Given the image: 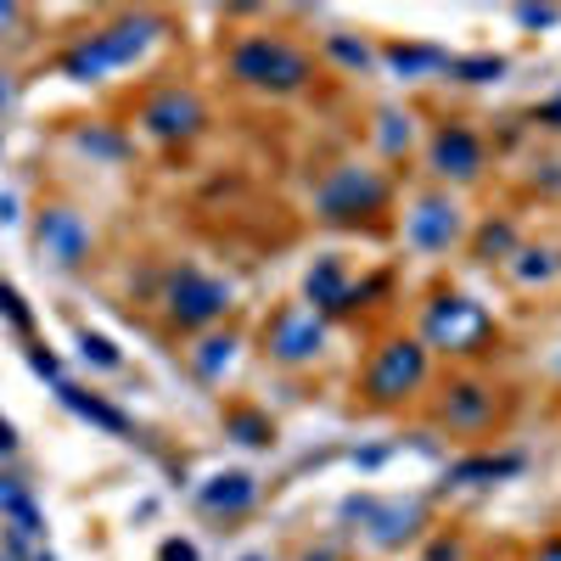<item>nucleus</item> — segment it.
Listing matches in <instances>:
<instances>
[{"label":"nucleus","mask_w":561,"mask_h":561,"mask_svg":"<svg viewBox=\"0 0 561 561\" xmlns=\"http://www.w3.org/2000/svg\"><path fill=\"white\" fill-rule=\"evenodd\" d=\"M158 18H124V23H113V28H102V34H90L84 45H73V51L62 57V73L68 79H79V84H90V79H107L113 68H129L147 45L158 39Z\"/></svg>","instance_id":"nucleus-1"},{"label":"nucleus","mask_w":561,"mask_h":561,"mask_svg":"<svg viewBox=\"0 0 561 561\" xmlns=\"http://www.w3.org/2000/svg\"><path fill=\"white\" fill-rule=\"evenodd\" d=\"M230 73H237L242 84H253V90H304L314 68H309V57L298 51V45L253 34L230 51Z\"/></svg>","instance_id":"nucleus-2"},{"label":"nucleus","mask_w":561,"mask_h":561,"mask_svg":"<svg viewBox=\"0 0 561 561\" xmlns=\"http://www.w3.org/2000/svg\"><path fill=\"white\" fill-rule=\"evenodd\" d=\"M382 197H388V180H382V174H370V169H337V174L314 192V208H320V219L348 225V219L377 214Z\"/></svg>","instance_id":"nucleus-3"},{"label":"nucleus","mask_w":561,"mask_h":561,"mask_svg":"<svg viewBox=\"0 0 561 561\" xmlns=\"http://www.w3.org/2000/svg\"><path fill=\"white\" fill-rule=\"evenodd\" d=\"M421 382H427V348L421 343H388L377 354V365L365 370V393L377 399V404H393V399H410Z\"/></svg>","instance_id":"nucleus-4"},{"label":"nucleus","mask_w":561,"mask_h":561,"mask_svg":"<svg viewBox=\"0 0 561 561\" xmlns=\"http://www.w3.org/2000/svg\"><path fill=\"white\" fill-rule=\"evenodd\" d=\"M225 309H230V287H225V280H214V275H203V270H192V264L169 280V314H174L180 325H208V320H219Z\"/></svg>","instance_id":"nucleus-5"},{"label":"nucleus","mask_w":561,"mask_h":561,"mask_svg":"<svg viewBox=\"0 0 561 561\" xmlns=\"http://www.w3.org/2000/svg\"><path fill=\"white\" fill-rule=\"evenodd\" d=\"M427 337H433L438 348L466 354V348H478V343L489 337V314H483L472 298H438V304L427 309Z\"/></svg>","instance_id":"nucleus-6"},{"label":"nucleus","mask_w":561,"mask_h":561,"mask_svg":"<svg viewBox=\"0 0 561 561\" xmlns=\"http://www.w3.org/2000/svg\"><path fill=\"white\" fill-rule=\"evenodd\" d=\"M320 343H325V325H320L314 309H287V314H275V325H270V354H275L280 365L314 359Z\"/></svg>","instance_id":"nucleus-7"},{"label":"nucleus","mask_w":561,"mask_h":561,"mask_svg":"<svg viewBox=\"0 0 561 561\" xmlns=\"http://www.w3.org/2000/svg\"><path fill=\"white\" fill-rule=\"evenodd\" d=\"M140 124H147V135H158V140L197 135V124H203V102L192 96V90H158V96L140 107Z\"/></svg>","instance_id":"nucleus-8"},{"label":"nucleus","mask_w":561,"mask_h":561,"mask_svg":"<svg viewBox=\"0 0 561 561\" xmlns=\"http://www.w3.org/2000/svg\"><path fill=\"white\" fill-rule=\"evenodd\" d=\"M404 237H410V248H421V253H444V248L460 237V208H455L449 197H421L415 214L404 219Z\"/></svg>","instance_id":"nucleus-9"},{"label":"nucleus","mask_w":561,"mask_h":561,"mask_svg":"<svg viewBox=\"0 0 561 561\" xmlns=\"http://www.w3.org/2000/svg\"><path fill=\"white\" fill-rule=\"evenodd\" d=\"M39 253L51 259L57 270H79L84 264V253H90V230L79 225V214H68V208H51L39 219Z\"/></svg>","instance_id":"nucleus-10"},{"label":"nucleus","mask_w":561,"mask_h":561,"mask_svg":"<svg viewBox=\"0 0 561 561\" xmlns=\"http://www.w3.org/2000/svg\"><path fill=\"white\" fill-rule=\"evenodd\" d=\"M433 169H438L444 180H472V174L483 169V140H478L472 129H460V124L438 129V140H433Z\"/></svg>","instance_id":"nucleus-11"},{"label":"nucleus","mask_w":561,"mask_h":561,"mask_svg":"<svg viewBox=\"0 0 561 561\" xmlns=\"http://www.w3.org/2000/svg\"><path fill=\"white\" fill-rule=\"evenodd\" d=\"M253 500H259V483L248 472H219L214 483L197 489V505L208 511V517H242Z\"/></svg>","instance_id":"nucleus-12"},{"label":"nucleus","mask_w":561,"mask_h":561,"mask_svg":"<svg viewBox=\"0 0 561 561\" xmlns=\"http://www.w3.org/2000/svg\"><path fill=\"white\" fill-rule=\"evenodd\" d=\"M309 298H314L320 309H332V314L354 309V287H348L343 259H320V264L309 270Z\"/></svg>","instance_id":"nucleus-13"},{"label":"nucleus","mask_w":561,"mask_h":561,"mask_svg":"<svg viewBox=\"0 0 561 561\" xmlns=\"http://www.w3.org/2000/svg\"><path fill=\"white\" fill-rule=\"evenodd\" d=\"M57 393H62V404L73 410V415H84V421H96V427H107V433H129V415L124 410H113L107 399H96V393H84V388H73V382H57Z\"/></svg>","instance_id":"nucleus-14"},{"label":"nucleus","mask_w":561,"mask_h":561,"mask_svg":"<svg viewBox=\"0 0 561 561\" xmlns=\"http://www.w3.org/2000/svg\"><path fill=\"white\" fill-rule=\"evenodd\" d=\"M489 410H494V399L478 382H460V388H449L444 421H449V427H460V433H472V427H483V421H489Z\"/></svg>","instance_id":"nucleus-15"},{"label":"nucleus","mask_w":561,"mask_h":561,"mask_svg":"<svg viewBox=\"0 0 561 561\" xmlns=\"http://www.w3.org/2000/svg\"><path fill=\"white\" fill-rule=\"evenodd\" d=\"M0 517L12 523L18 539H34L39 534V505H34V494L18 478H0Z\"/></svg>","instance_id":"nucleus-16"},{"label":"nucleus","mask_w":561,"mask_h":561,"mask_svg":"<svg viewBox=\"0 0 561 561\" xmlns=\"http://www.w3.org/2000/svg\"><path fill=\"white\" fill-rule=\"evenodd\" d=\"M388 68L404 73V79H421V73H449V51L438 45H388Z\"/></svg>","instance_id":"nucleus-17"},{"label":"nucleus","mask_w":561,"mask_h":561,"mask_svg":"<svg viewBox=\"0 0 561 561\" xmlns=\"http://www.w3.org/2000/svg\"><path fill=\"white\" fill-rule=\"evenodd\" d=\"M230 359H237V337H208V343H197V354H192V365H197L203 382H214Z\"/></svg>","instance_id":"nucleus-18"},{"label":"nucleus","mask_w":561,"mask_h":561,"mask_svg":"<svg viewBox=\"0 0 561 561\" xmlns=\"http://www.w3.org/2000/svg\"><path fill=\"white\" fill-rule=\"evenodd\" d=\"M517 466H523L517 455H500V460H460L449 478H455V483H472V478H511Z\"/></svg>","instance_id":"nucleus-19"},{"label":"nucleus","mask_w":561,"mask_h":561,"mask_svg":"<svg viewBox=\"0 0 561 561\" xmlns=\"http://www.w3.org/2000/svg\"><path fill=\"white\" fill-rule=\"evenodd\" d=\"M449 73L466 79V84H489V79L505 73V62L500 57H449Z\"/></svg>","instance_id":"nucleus-20"},{"label":"nucleus","mask_w":561,"mask_h":561,"mask_svg":"<svg viewBox=\"0 0 561 561\" xmlns=\"http://www.w3.org/2000/svg\"><path fill=\"white\" fill-rule=\"evenodd\" d=\"M225 427L237 433L242 444H270V421H264L259 410H230V415H225Z\"/></svg>","instance_id":"nucleus-21"},{"label":"nucleus","mask_w":561,"mask_h":561,"mask_svg":"<svg viewBox=\"0 0 561 561\" xmlns=\"http://www.w3.org/2000/svg\"><path fill=\"white\" fill-rule=\"evenodd\" d=\"M79 354H84L90 365H102V370H118V365H124V354H118L107 337H96V332H79Z\"/></svg>","instance_id":"nucleus-22"},{"label":"nucleus","mask_w":561,"mask_h":561,"mask_svg":"<svg viewBox=\"0 0 561 561\" xmlns=\"http://www.w3.org/2000/svg\"><path fill=\"white\" fill-rule=\"evenodd\" d=\"M325 51H332L337 62H348V68H370V62H377V57H370L359 39H348V34H332V39H325Z\"/></svg>","instance_id":"nucleus-23"},{"label":"nucleus","mask_w":561,"mask_h":561,"mask_svg":"<svg viewBox=\"0 0 561 561\" xmlns=\"http://www.w3.org/2000/svg\"><path fill=\"white\" fill-rule=\"evenodd\" d=\"M517 259H528V264H517V280H545V275H556V253H517Z\"/></svg>","instance_id":"nucleus-24"},{"label":"nucleus","mask_w":561,"mask_h":561,"mask_svg":"<svg viewBox=\"0 0 561 561\" xmlns=\"http://www.w3.org/2000/svg\"><path fill=\"white\" fill-rule=\"evenodd\" d=\"M0 314H7L12 325H23V332H28V325H34V314H28V304L7 287V280H0Z\"/></svg>","instance_id":"nucleus-25"},{"label":"nucleus","mask_w":561,"mask_h":561,"mask_svg":"<svg viewBox=\"0 0 561 561\" xmlns=\"http://www.w3.org/2000/svg\"><path fill=\"white\" fill-rule=\"evenodd\" d=\"M382 147H388V152L410 147V118H399V113H382Z\"/></svg>","instance_id":"nucleus-26"},{"label":"nucleus","mask_w":561,"mask_h":561,"mask_svg":"<svg viewBox=\"0 0 561 561\" xmlns=\"http://www.w3.org/2000/svg\"><path fill=\"white\" fill-rule=\"evenodd\" d=\"M28 365L39 370V377H51V382H62V365H57V354H45V348H28Z\"/></svg>","instance_id":"nucleus-27"},{"label":"nucleus","mask_w":561,"mask_h":561,"mask_svg":"<svg viewBox=\"0 0 561 561\" xmlns=\"http://www.w3.org/2000/svg\"><path fill=\"white\" fill-rule=\"evenodd\" d=\"M511 242H517V237H511V225H489L483 230V253H505Z\"/></svg>","instance_id":"nucleus-28"},{"label":"nucleus","mask_w":561,"mask_h":561,"mask_svg":"<svg viewBox=\"0 0 561 561\" xmlns=\"http://www.w3.org/2000/svg\"><path fill=\"white\" fill-rule=\"evenodd\" d=\"M517 23H528V28H534V23H556V12H550V7H539V12H534V7H517Z\"/></svg>","instance_id":"nucleus-29"},{"label":"nucleus","mask_w":561,"mask_h":561,"mask_svg":"<svg viewBox=\"0 0 561 561\" xmlns=\"http://www.w3.org/2000/svg\"><path fill=\"white\" fill-rule=\"evenodd\" d=\"M163 561H197V550L180 545V539H169V545H163Z\"/></svg>","instance_id":"nucleus-30"},{"label":"nucleus","mask_w":561,"mask_h":561,"mask_svg":"<svg viewBox=\"0 0 561 561\" xmlns=\"http://www.w3.org/2000/svg\"><path fill=\"white\" fill-rule=\"evenodd\" d=\"M534 118H539V124H556V129H561V96H556V102H545V107H539Z\"/></svg>","instance_id":"nucleus-31"},{"label":"nucleus","mask_w":561,"mask_h":561,"mask_svg":"<svg viewBox=\"0 0 561 561\" xmlns=\"http://www.w3.org/2000/svg\"><path fill=\"white\" fill-rule=\"evenodd\" d=\"M0 455H18V433H12V421H0Z\"/></svg>","instance_id":"nucleus-32"},{"label":"nucleus","mask_w":561,"mask_h":561,"mask_svg":"<svg viewBox=\"0 0 561 561\" xmlns=\"http://www.w3.org/2000/svg\"><path fill=\"white\" fill-rule=\"evenodd\" d=\"M534 561H561V539H550V545H545V550H539Z\"/></svg>","instance_id":"nucleus-33"},{"label":"nucleus","mask_w":561,"mask_h":561,"mask_svg":"<svg viewBox=\"0 0 561 561\" xmlns=\"http://www.w3.org/2000/svg\"><path fill=\"white\" fill-rule=\"evenodd\" d=\"M0 219H7V225L18 219V197H0Z\"/></svg>","instance_id":"nucleus-34"},{"label":"nucleus","mask_w":561,"mask_h":561,"mask_svg":"<svg viewBox=\"0 0 561 561\" xmlns=\"http://www.w3.org/2000/svg\"><path fill=\"white\" fill-rule=\"evenodd\" d=\"M12 18H18V7H0V28H7Z\"/></svg>","instance_id":"nucleus-35"},{"label":"nucleus","mask_w":561,"mask_h":561,"mask_svg":"<svg viewBox=\"0 0 561 561\" xmlns=\"http://www.w3.org/2000/svg\"><path fill=\"white\" fill-rule=\"evenodd\" d=\"M7 96H12V84H7V79H0V107H7Z\"/></svg>","instance_id":"nucleus-36"},{"label":"nucleus","mask_w":561,"mask_h":561,"mask_svg":"<svg viewBox=\"0 0 561 561\" xmlns=\"http://www.w3.org/2000/svg\"><path fill=\"white\" fill-rule=\"evenodd\" d=\"M309 561H337V556H332V550H320V556H309Z\"/></svg>","instance_id":"nucleus-37"},{"label":"nucleus","mask_w":561,"mask_h":561,"mask_svg":"<svg viewBox=\"0 0 561 561\" xmlns=\"http://www.w3.org/2000/svg\"><path fill=\"white\" fill-rule=\"evenodd\" d=\"M0 561H18V556H0Z\"/></svg>","instance_id":"nucleus-38"},{"label":"nucleus","mask_w":561,"mask_h":561,"mask_svg":"<svg viewBox=\"0 0 561 561\" xmlns=\"http://www.w3.org/2000/svg\"><path fill=\"white\" fill-rule=\"evenodd\" d=\"M248 561H264V556H248Z\"/></svg>","instance_id":"nucleus-39"}]
</instances>
